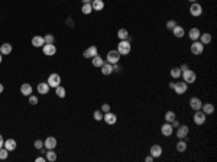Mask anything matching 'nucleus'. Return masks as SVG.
<instances>
[{
	"instance_id": "39",
	"label": "nucleus",
	"mask_w": 217,
	"mask_h": 162,
	"mask_svg": "<svg viewBox=\"0 0 217 162\" xmlns=\"http://www.w3.org/2000/svg\"><path fill=\"white\" fill-rule=\"evenodd\" d=\"M175 26H177V22H175V20H172V19L167 22V29H169V31H172Z\"/></svg>"
},
{
	"instance_id": "16",
	"label": "nucleus",
	"mask_w": 217,
	"mask_h": 162,
	"mask_svg": "<svg viewBox=\"0 0 217 162\" xmlns=\"http://www.w3.org/2000/svg\"><path fill=\"white\" fill-rule=\"evenodd\" d=\"M103 119H104V122H106L107 125H115L116 122H117V116H116L115 113H111V112H107L104 113V116H103Z\"/></svg>"
},
{
	"instance_id": "17",
	"label": "nucleus",
	"mask_w": 217,
	"mask_h": 162,
	"mask_svg": "<svg viewBox=\"0 0 217 162\" xmlns=\"http://www.w3.org/2000/svg\"><path fill=\"white\" fill-rule=\"evenodd\" d=\"M174 132V127L171 126V123H168V122H165L164 125L161 126V133L164 136H171Z\"/></svg>"
},
{
	"instance_id": "40",
	"label": "nucleus",
	"mask_w": 217,
	"mask_h": 162,
	"mask_svg": "<svg viewBox=\"0 0 217 162\" xmlns=\"http://www.w3.org/2000/svg\"><path fill=\"white\" fill-rule=\"evenodd\" d=\"M29 104H32V106H36V104H38V97H36V96H33V94L29 96Z\"/></svg>"
},
{
	"instance_id": "44",
	"label": "nucleus",
	"mask_w": 217,
	"mask_h": 162,
	"mask_svg": "<svg viewBox=\"0 0 217 162\" xmlns=\"http://www.w3.org/2000/svg\"><path fill=\"white\" fill-rule=\"evenodd\" d=\"M67 25H68V26H71V28L74 26V22H72V19H71V18L67 19Z\"/></svg>"
},
{
	"instance_id": "49",
	"label": "nucleus",
	"mask_w": 217,
	"mask_h": 162,
	"mask_svg": "<svg viewBox=\"0 0 217 162\" xmlns=\"http://www.w3.org/2000/svg\"><path fill=\"white\" fill-rule=\"evenodd\" d=\"M3 145H5V140H3V136L0 135V148H3Z\"/></svg>"
},
{
	"instance_id": "52",
	"label": "nucleus",
	"mask_w": 217,
	"mask_h": 162,
	"mask_svg": "<svg viewBox=\"0 0 217 162\" xmlns=\"http://www.w3.org/2000/svg\"><path fill=\"white\" fill-rule=\"evenodd\" d=\"M91 2H93V0H83V5H84V3H91Z\"/></svg>"
},
{
	"instance_id": "36",
	"label": "nucleus",
	"mask_w": 217,
	"mask_h": 162,
	"mask_svg": "<svg viewBox=\"0 0 217 162\" xmlns=\"http://www.w3.org/2000/svg\"><path fill=\"white\" fill-rule=\"evenodd\" d=\"M7 156H9V151L3 146V148H0V159L2 161H5V159H7Z\"/></svg>"
},
{
	"instance_id": "43",
	"label": "nucleus",
	"mask_w": 217,
	"mask_h": 162,
	"mask_svg": "<svg viewBox=\"0 0 217 162\" xmlns=\"http://www.w3.org/2000/svg\"><path fill=\"white\" fill-rule=\"evenodd\" d=\"M122 67H120L119 64H113V72H120Z\"/></svg>"
},
{
	"instance_id": "22",
	"label": "nucleus",
	"mask_w": 217,
	"mask_h": 162,
	"mask_svg": "<svg viewBox=\"0 0 217 162\" xmlns=\"http://www.w3.org/2000/svg\"><path fill=\"white\" fill-rule=\"evenodd\" d=\"M91 7H93V10H96V12H102V10L104 9V2H103V0H93V2H91Z\"/></svg>"
},
{
	"instance_id": "45",
	"label": "nucleus",
	"mask_w": 217,
	"mask_h": 162,
	"mask_svg": "<svg viewBox=\"0 0 217 162\" xmlns=\"http://www.w3.org/2000/svg\"><path fill=\"white\" fill-rule=\"evenodd\" d=\"M145 162H154V156H152V155H148V156L145 158Z\"/></svg>"
},
{
	"instance_id": "23",
	"label": "nucleus",
	"mask_w": 217,
	"mask_h": 162,
	"mask_svg": "<svg viewBox=\"0 0 217 162\" xmlns=\"http://www.w3.org/2000/svg\"><path fill=\"white\" fill-rule=\"evenodd\" d=\"M100 68H102V74H103V75H110L111 72H113V65L109 64V62H104Z\"/></svg>"
},
{
	"instance_id": "27",
	"label": "nucleus",
	"mask_w": 217,
	"mask_h": 162,
	"mask_svg": "<svg viewBox=\"0 0 217 162\" xmlns=\"http://www.w3.org/2000/svg\"><path fill=\"white\" fill-rule=\"evenodd\" d=\"M117 38H119L120 40H128V39H129V32H128V29H124V28L119 29V31H117Z\"/></svg>"
},
{
	"instance_id": "20",
	"label": "nucleus",
	"mask_w": 217,
	"mask_h": 162,
	"mask_svg": "<svg viewBox=\"0 0 217 162\" xmlns=\"http://www.w3.org/2000/svg\"><path fill=\"white\" fill-rule=\"evenodd\" d=\"M49 88H51V87L48 86V83H39V84H38V87H36L38 93H39V94H42V96L48 94V93H49Z\"/></svg>"
},
{
	"instance_id": "30",
	"label": "nucleus",
	"mask_w": 217,
	"mask_h": 162,
	"mask_svg": "<svg viewBox=\"0 0 217 162\" xmlns=\"http://www.w3.org/2000/svg\"><path fill=\"white\" fill-rule=\"evenodd\" d=\"M175 148H177L178 152H185L187 151V142L184 139H180L177 142V145H175Z\"/></svg>"
},
{
	"instance_id": "7",
	"label": "nucleus",
	"mask_w": 217,
	"mask_h": 162,
	"mask_svg": "<svg viewBox=\"0 0 217 162\" xmlns=\"http://www.w3.org/2000/svg\"><path fill=\"white\" fill-rule=\"evenodd\" d=\"M190 49H191V54L193 55H201L203 54V51H204V45L200 42V40H193Z\"/></svg>"
},
{
	"instance_id": "18",
	"label": "nucleus",
	"mask_w": 217,
	"mask_h": 162,
	"mask_svg": "<svg viewBox=\"0 0 217 162\" xmlns=\"http://www.w3.org/2000/svg\"><path fill=\"white\" fill-rule=\"evenodd\" d=\"M201 112L206 114V116H210L211 113H214V104L213 103H203V106H201Z\"/></svg>"
},
{
	"instance_id": "41",
	"label": "nucleus",
	"mask_w": 217,
	"mask_h": 162,
	"mask_svg": "<svg viewBox=\"0 0 217 162\" xmlns=\"http://www.w3.org/2000/svg\"><path fill=\"white\" fill-rule=\"evenodd\" d=\"M33 146H35L38 151H39V149H42V148H44V140H35Z\"/></svg>"
},
{
	"instance_id": "12",
	"label": "nucleus",
	"mask_w": 217,
	"mask_h": 162,
	"mask_svg": "<svg viewBox=\"0 0 217 162\" xmlns=\"http://www.w3.org/2000/svg\"><path fill=\"white\" fill-rule=\"evenodd\" d=\"M42 51H44L45 55H55L57 54V46L54 45V44H45L44 46H42Z\"/></svg>"
},
{
	"instance_id": "54",
	"label": "nucleus",
	"mask_w": 217,
	"mask_h": 162,
	"mask_svg": "<svg viewBox=\"0 0 217 162\" xmlns=\"http://www.w3.org/2000/svg\"><path fill=\"white\" fill-rule=\"evenodd\" d=\"M188 2H191V3H194V2H197V0H188Z\"/></svg>"
},
{
	"instance_id": "13",
	"label": "nucleus",
	"mask_w": 217,
	"mask_h": 162,
	"mask_svg": "<svg viewBox=\"0 0 217 162\" xmlns=\"http://www.w3.org/2000/svg\"><path fill=\"white\" fill-rule=\"evenodd\" d=\"M201 106H203V101L198 99V97H191L190 99V107L197 112V110H201Z\"/></svg>"
},
{
	"instance_id": "8",
	"label": "nucleus",
	"mask_w": 217,
	"mask_h": 162,
	"mask_svg": "<svg viewBox=\"0 0 217 162\" xmlns=\"http://www.w3.org/2000/svg\"><path fill=\"white\" fill-rule=\"evenodd\" d=\"M190 133V127L187 125H180L177 127V138L178 139H187V136Z\"/></svg>"
},
{
	"instance_id": "47",
	"label": "nucleus",
	"mask_w": 217,
	"mask_h": 162,
	"mask_svg": "<svg viewBox=\"0 0 217 162\" xmlns=\"http://www.w3.org/2000/svg\"><path fill=\"white\" fill-rule=\"evenodd\" d=\"M35 161H36V162H45V161H46V158H44V156H38V158L35 159Z\"/></svg>"
},
{
	"instance_id": "48",
	"label": "nucleus",
	"mask_w": 217,
	"mask_h": 162,
	"mask_svg": "<svg viewBox=\"0 0 217 162\" xmlns=\"http://www.w3.org/2000/svg\"><path fill=\"white\" fill-rule=\"evenodd\" d=\"M180 70H181V72L185 71V70H188V65H187V64H182L181 67H180Z\"/></svg>"
},
{
	"instance_id": "3",
	"label": "nucleus",
	"mask_w": 217,
	"mask_h": 162,
	"mask_svg": "<svg viewBox=\"0 0 217 162\" xmlns=\"http://www.w3.org/2000/svg\"><path fill=\"white\" fill-rule=\"evenodd\" d=\"M48 86L52 87V88H57L58 86H61V77H59V74H57V72H52L51 75L48 77Z\"/></svg>"
},
{
	"instance_id": "53",
	"label": "nucleus",
	"mask_w": 217,
	"mask_h": 162,
	"mask_svg": "<svg viewBox=\"0 0 217 162\" xmlns=\"http://www.w3.org/2000/svg\"><path fill=\"white\" fill-rule=\"evenodd\" d=\"M2 61H3V55L0 54V64H2Z\"/></svg>"
},
{
	"instance_id": "29",
	"label": "nucleus",
	"mask_w": 217,
	"mask_h": 162,
	"mask_svg": "<svg viewBox=\"0 0 217 162\" xmlns=\"http://www.w3.org/2000/svg\"><path fill=\"white\" fill-rule=\"evenodd\" d=\"M91 62H93V67H97V68H100L104 64V59L100 57V55H96L94 58H91Z\"/></svg>"
},
{
	"instance_id": "33",
	"label": "nucleus",
	"mask_w": 217,
	"mask_h": 162,
	"mask_svg": "<svg viewBox=\"0 0 217 162\" xmlns=\"http://www.w3.org/2000/svg\"><path fill=\"white\" fill-rule=\"evenodd\" d=\"M175 119H177V114H175L172 110H169V112L165 113V122H168V123H172Z\"/></svg>"
},
{
	"instance_id": "35",
	"label": "nucleus",
	"mask_w": 217,
	"mask_h": 162,
	"mask_svg": "<svg viewBox=\"0 0 217 162\" xmlns=\"http://www.w3.org/2000/svg\"><path fill=\"white\" fill-rule=\"evenodd\" d=\"M55 93H57V96L58 97H59V99H64V97H65V88H64V87H61V86H58L57 88H55Z\"/></svg>"
},
{
	"instance_id": "19",
	"label": "nucleus",
	"mask_w": 217,
	"mask_h": 162,
	"mask_svg": "<svg viewBox=\"0 0 217 162\" xmlns=\"http://www.w3.org/2000/svg\"><path fill=\"white\" fill-rule=\"evenodd\" d=\"M3 146H5V148L7 149L9 152H13L15 149L18 148V143H16V140H15V139H6Z\"/></svg>"
},
{
	"instance_id": "37",
	"label": "nucleus",
	"mask_w": 217,
	"mask_h": 162,
	"mask_svg": "<svg viewBox=\"0 0 217 162\" xmlns=\"http://www.w3.org/2000/svg\"><path fill=\"white\" fill-rule=\"evenodd\" d=\"M103 116H104V113H103L102 110H96V112L93 113V117H94V120H97V122L103 120Z\"/></svg>"
},
{
	"instance_id": "21",
	"label": "nucleus",
	"mask_w": 217,
	"mask_h": 162,
	"mask_svg": "<svg viewBox=\"0 0 217 162\" xmlns=\"http://www.w3.org/2000/svg\"><path fill=\"white\" fill-rule=\"evenodd\" d=\"M200 35H201V32H200L198 28H191L190 32H188V36H190L191 40H198Z\"/></svg>"
},
{
	"instance_id": "46",
	"label": "nucleus",
	"mask_w": 217,
	"mask_h": 162,
	"mask_svg": "<svg viewBox=\"0 0 217 162\" xmlns=\"http://www.w3.org/2000/svg\"><path fill=\"white\" fill-rule=\"evenodd\" d=\"M171 126H172V127H178V126H180V122H178L177 119H175V120H174L172 123H171Z\"/></svg>"
},
{
	"instance_id": "9",
	"label": "nucleus",
	"mask_w": 217,
	"mask_h": 162,
	"mask_svg": "<svg viewBox=\"0 0 217 162\" xmlns=\"http://www.w3.org/2000/svg\"><path fill=\"white\" fill-rule=\"evenodd\" d=\"M206 119H207V116H206L201 110H197V112L194 113V117H193L194 123H195V125H198V126H201V125L206 123Z\"/></svg>"
},
{
	"instance_id": "25",
	"label": "nucleus",
	"mask_w": 217,
	"mask_h": 162,
	"mask_svg": "<svg viewBox=\"0 0 217 162\" xmlns=\"http://www.w3.org/2000/svg\"><path fill=\"white\" fill-rule=\"evenodd\" d=\"M12 49H13V46L10 45V44H3V45H0V54L2 55H9L10 52H12Z\"/></svg>"
},
{
	"instance_id": "10",
	"label": "nucleus",
	"mask_w": 217,
	"mask_h": 162,
	"mask_svg": "<svg viewBox=\"0 0 217 162\" xmlns=\"http://www.w3.org/2000/svg\"><path fill=\"white\" fill-rule=\"evenodd\" d=\"M96 55H98V49L96 45L89 46V48L83 52V57H84V58H94Z\"/></svg>"
},
{
	"instance_id": "31",
	"label": "nucleus",
	"mask_w": 217,
	"mask_h": 162,
	"mask_svg": "<svg viewBox=\"0 0 217 162\" xmlns=\"http://www.w3.org/2000/svg\"><path fill=\"white\" fill-rule=\"evenodd\" d=\"M169 75L172 77L174 80H178V78L181 77V70H180V67L171 68V71H169Z\"/></svg>"
},
{
	"instance_id": "14",
	"label": "nucleus",
	"mask_w": 217,
	"mask_h": 162,
	"mask_svg": "<svg viewBox=\"0 0 217 162\" xmlns=\"http://www.w3.org/2000/svg\"><path fill=\"white\" fill-rule=\"evenodd\" d=\"M44 148L45 149H55L57 148V139L54 136H48L44 140Z\"/></svg>"
},
{
	"instance_id": "5",
	"label": "nucleus",
	"mask_w": 217,
	"mask_h": 162,
	"mask_svg": "<svg viewBox=\"0 0 217 162\" xmlns=\"http://www.w3.org/2000/svg\"><path fill=\"white\" fill-rule=\"evenodd\" d=\"M190 13H191V16H194V18H200V16L203 15V6L200 5L198 2H194V3H191V6H190Z\"/></svg>"
},
{
	"instance_id": "11",
	"label": "nucleus",
	"mask_w": 217,
	"mask_h": 162,
	"mask_svg": "<svg viewBox=\"0 0 217 162\" xmlns=\"http://www.w3.org/2000/svg\"><path fill=\"white\" fill-rule=\"evenodd\" d=\"M149 155H152L154 159L161 158L162 156V146H161V145H152L151 149H149Z\"/></svg>"
},
{
	"instance_id": "1",
	"label": "nucleus",
	"mask_w": 217,
	"mask_h": 162,
	"mask_svg": "<svg viewBox=\"0 0 217 162\" xmlns=\"http://www.w3.org/2000/svg\"><path fill=\"white\" fill-rule=\"evenodd\" d=\"M181 77H182V81H185L187 84H193V83H195V80H197V74H195L193 70H185V71L181 72Z\"/></svg>"
},
{
	"instance_id": "6",
	"label": "nucleus",
	"mask_w": 217,
	"mask_h": 162,
	"mask_svg": "<svg viewBox=\"0 0 217 162\" xmlns=\"http://www.w3.org/2000/svg\"><path fill=\"white\" fill-rule=\"evenodd\" d=\"M187 90H188V84H187L185 81H177V83L174 84V91H175L178 96L185 94Z\"/></svg>"
},
{
	"instance_id": "4",
	"label": "nucleus",
	"mask_w": 217,
	"mask_h": 162,
	"mask_svg": "<svg viewBox=\"0 0 217 162\" xmlns=\"http://www.w3.org/2000/svg\"><path fill=\"white\" fill-rule=\"evenodd\" d=\"M120 57H122V55L117 52V49H113V51H109V52H107L106 59H107V62L113 65V64H119Z\"/></svg>"
},
{
	"instance_id": "34",
	"label": "nucleus",
	"mask_w": 217,
	"mask_h": 162,
	"mask_svg": "<svg viewBox=\"0 0 217 162\" xmlns=\"http://www.w3.org/2000/svg\"><path fill=\"white\" fill-rule=\"evenodd\" d=\"M81 12L84 15H90L91 12H93V7H91V3H84L83 5V7H81Z\"/></svg>"
},
{
	"instance_id": "50",
	"label": "nucleus",
	"mask_w": 217,
	"mask_h": 162,
	"mask_svg": "<svg viewBox=\"0 0 217 162\" xmlns=\"http://www.w3.org/2000/svg\"><path fill=\"white\" fill-rule=\"evenodd\" d=\"M3 91H5V86H3V84H2V83H0V94H2V93H3Z\"/></svg>"
},
{
	"instance_id": "51",
	"label": "nucleus",
	"mask_w": 217,
	"mask_h": 162,
	"mask_svg": "<svg viewBox=\"0 0 217 162\" xmlns=\"http://www.w3.org/2000/svg\"><path fill=\"white\" fill-rule=\"evenodd\" d=\"M174 84H175V83H174V81H171V83H169V88H174Z\"/></svg>"
},
{
	"instance_id": "24",
	"label": "nucleus",
	"mask_w": 217,
	"mask_h": 162,
	"mask_svg": "<svg viewBox=\"0 0 217 162\" xmlns=\"http://www.w3.org/2000/svg\"><path fill=\"white\" fill-rule=\"evenodd\" d=\"M200 42H201V44H203V45H208V44H210V42H211V35H210V33H208V32H206V33H201V35H200Z\"/></svg>"
},
{
	"instance_id": "2",
	"label": "nucleus",
	"mask_w": 217,
	"mask_h": 162,
	"mask_svg": "<svg viewBox=\"0 0 217 162\" xmlns=\"http://www.w3.org/2000/svg\"><path fill=\"white\" fill-rule=\"evenodd\" d=\"M132 51V45L129 40H120L119 45H117V52L120 55H128L129 52Z\"/></svg>"
},
{
	"instance_id": "26",
	"label": "nucleus",
	"mask_w": 217,
	"mask_h": 162,
	"mask_svg": "<svg viewBox=\"0 0 217 162\" xmlns=\"http://www.w3.org/2000/svg\"><path fill=\"white\" fill-rule=\"evenodd\" d=\"M172 33L175 38H182V36L185 35V31H184V28L180 26V25H177V26L172 29Z\"/></svg>"
},
{
	"instance_id": "15",
	"label": "nucleus",
	"mask_w": 217,
	"mask_h": 162,
	"mask_svg": "<svg viewBox=\"0 0 217 162\" xmlns=\"http://www.w3.org/2000/svg\"><path fill=\"white\" fill-rule=\"evenodd\" d=\"M31 42H32V46H35V48H42V46L45 45L44 36H41V35H35L32 38Z\"/></svg>"
},
{
	"instance_id": "28",
	"label": "nucleus",
	"mask_w": 217,
	"mask_h": 162,
	"mask_svg": "<svg viewBox=\"0 0 217 162\" xmlns=\"http://www.w3.org/2000/svg\"><path fill=\"white\" fill-rule=\"evenodd\" d=\"M20 93H22L23 96H28V97H29V96L32 94V86L31 84H22V86H20Z\"/></svg>"
},
{
	"instance_id": "38",
	"label": "nucleus",
	"mask_w": 217,
	"mask_h": 162,
	"mask_svg": "<svg viewBox=\"0 0 217 162\" xmlns=\"http://www.w3.org/2000/svg\"><path fill=\"white\" fill-rule=\"evenodd\" d=\"M44 39H45V44H54L55 38H54V35L48 33V35H45V36H44Z\"/></svg>"
},
{
	"instance_id": "32",
	"label": "nucleus",
	"mask_w": 217,
	"mask_h": 162,
	"mask_svg": "<svg viewBox=\"0 0 217 162\" xmlns=\"http://www.w3.org/2000/svg\"><path fill=\"white\" fill-rule=\"evenodd\" d=\"M46 161H49V162L57 161V153H55L54 149H48L46 151Z\"/></svg>"
},
{
	"instance_id": "42",
	"label": "nucleus",
	"mask_w": 217,
	"mask_h": 162,
	"mask_svg": "<svg viewBox=\"0 0 217 162\" xmlns=\"http://www.w3.org/2000/svg\"><path fill=\"white\" fill-rule=\"evenodd\" d=\"M102 112H103V113L110 112V106H109V104H107V103H104V104H103V106H102Z\"/></svg>"
}]
</instances>
